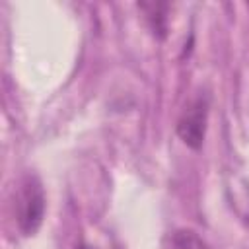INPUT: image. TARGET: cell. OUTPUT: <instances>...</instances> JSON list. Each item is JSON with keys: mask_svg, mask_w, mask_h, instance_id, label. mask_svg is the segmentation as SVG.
<instances>
[{"mask_svg": "<svg viewBox=\"0 0 249 249\" xmlns=\"http://www.w3.org/2000/svg\"><path fill=\"white\" fill-rule=\"evenodd\" d=\"M78 249H93V247H89V245H80Z\"/></svg>", "mask_w": 249, "mask_h": 249, "instance_id": "obj_5", "label": "cell"}, {"mask_svg": "<svg viewBox=\"0 0 249 249\" xmlns=\"http://www.w3.org/2000/svg\"><path fill=\"white\" fill-rule=\"evenodd\" d=\"M247 8H249V4H247Z\"/></svg>", "mask_w": 249, "mask_h": 249, "instance_id": "obj_6", "label": "cell"}, {"mask_svg": "<svg viewBox=\"0 0 249 249\" xmlns=\"http://www.w3.org/2000/svg\"><path fill=\"white\" fill-rule=\"evenodd\" d=\"M208 109H210L208 95L200 93L185 105L177 121V136L191 150H200L204 144L206 126H208Z\"/></svg>", "mask_w": 249, "mask_h": 249, "instance_id": "obj_2", "label": "cell"}, {"mask_svg": "<svg viewBox=\"0 0 249 249\" xmlns=\"http://www.w3.org/2000/svg\"><path fill=\"white\" fill-rule=\"evenodd\" d=\"M47 196L41 179L35 173H27L19 179L14 191V216L21 235L31 237L39 231L45 220Z\"/></svg>", "mask_w": 249, "mask_h": 249, "instance_id": "obj_1", "label": "cell"}, {"mask_svg": "<svg viewBox=\"0 0 249 249\" xmlns=\"http://www.w3.org/2000/svg\"><path fill=\"white\" fill-rule=\"evenodd\" d=\"M136 6L142 12L152 35L156 39H165L167 21H169V4L167 2H138Z\"/></svg>", "mask_w": 249, "mask_h": 249, "instance_id": "obj_3", "label": "cell"}, {"mask_svg": "<svg viewBox=\"0 0 249 249\" xmlns=\"http://www.w3.org/2000/svg\"><path fill=\"white\" fill-rule=\"evenodd\" d=\"M163 249H206V247L195 230L177 228L165 235Z\"/></svg>", "mask_w": 249, "mask_h": 249, "instance_id": "obj_4", "label": "cell"}]
</instances>
